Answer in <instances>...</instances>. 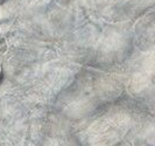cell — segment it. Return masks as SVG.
Wrapping results in <instances>:
<instances>
[{
	"mask_svg": "<svg viewBox=\"0 0 155 146\" xmlns=\"http://www.w3.org/2000/svg\"><path fill=\"white\" fill-rule=\"evenodd\" d=\"M6 1H7V0H0V5H2V4L6 2Z\"/></svg>",
	"mask_w": 155,
	"mask_h": 146,
	"instance_id": "1",
	"label": "cell"
}]
</instances>
